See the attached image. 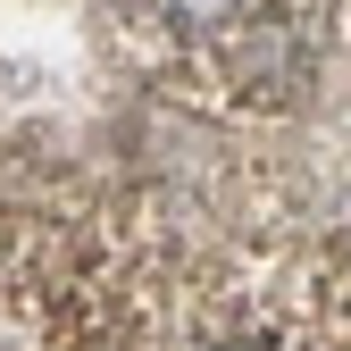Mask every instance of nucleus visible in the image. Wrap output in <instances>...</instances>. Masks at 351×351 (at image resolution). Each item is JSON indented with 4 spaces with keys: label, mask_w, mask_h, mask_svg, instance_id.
Listing matches in <instances>:
<instances>
[{
    "label": "nucleus",
    "mask_w": 351,
    "mask_h": 351,
    "mask_svg": "<svg viewBox=\"0 0 351 351\" xmlns=\"http://www.w3.org/2000/svg\"><path fill=\"white\" fill-rule=\"evenodd\" d=\"M217 351H259V343H217Z\"/></svg>",
    "instance_id": "nucleus-1"
}]
</instances>
